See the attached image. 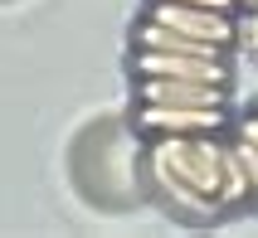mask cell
<instances>
[{
    "mask_svg": "<svg viewBox=\"0 0 258 238\" xmlns=\"http://www.w3.org/2000/svg\"><path fill=\"white\" fill-rule=\"evenodd\" d=\"M224 151H229V141H219V131H205V136H151V151H146L151 185L175 209L205 219V214L224 209L219 204Z\"/></svg>",
    "mask_w": 258,
    "mask_h": 238,
    "instance_id": "1",
    "label": "cell"
},
{
    "mask_svg": "<svg viewBox=\"0 0 258 238\" xmlns=\"http://www.w3.org/2000/svg\"><path fill=\"white\" fill-rule=\"evenodd\" d=\"M146 20H156L175 34H190V39L219 44V49L239 44V15H224V10H205V5H185V0H151Z\"/></svg>",
    "mask_w": 258,
    "mask_h": 238,
    "instance_id": "2",
    "label": "cell"
},
{
    "mask_svg": "<svg viewBox=\"0 0 258 238\" xmlns=\"http://www.w3.org/2000/svg\"><path fill=\"white\" fill-rule=\"evenodd\" d=\"M132 73L146 78H205V83H229V58L224 54H180V49H137Z\"/></svg>",
    "mask_w": 258,
    "mask_h": 238,
    "instance_id": "3",
    "label": "cell"
},
{
    "mask_svg": "<svg viewBox=\"0 0 258 238\" xmlns=\"http://www.w3.org/2000/svg\"><path fill=\"white\" fill-rule=\"evenodd\" d=\"M137 126L146 136H205V131H224V107H161V102H142Z\"/></svg>",
    "mask_w": 258,
    "mask_h": 238,
    "instance_id": "4",
    "label": "cell"
},
{
    "mask_svg": "<svg viewBox=\"0 0 258 238\" xmlns=\"http://www.w3.org/2000/svg\"><path fill=\"white\" fill-rule=\"evenodd\" d=\"M224 88H229V83L156 78V73H146V78H137V98H142V102H161V107H224Z\"/></svg>",
    "mask_w": 258,
    "mask_h": 238,
    "instance_id": "5",
    "label": "cell"
},
{
    "mask_svg": "<svg viewBox=\"0 0 258 238\" xmlns=\"http://www.w3.org/2000/svg\"><path fill=\"white\" fill-rule=\"evenodd\" d=\"M244 199H253V185H248L244 155H239V146H234V136H229V151H224V190H219V204H224V209H234V204H244Z\"/></svg>",
    "mask_w": 258,
    "mask_h": 238,
    "instance_id": "6",
    "label": "cell"
},
{
    "mask_svg": "<svg viewBox=\"0 0 258 238\" xmlns=\"http://www.w3.org/2000/svg\"><path fill=\"white\" fill-rule=\"evenodd\" d=\"M234 146H239V155H244V170H248V185H253V199H258V141H248L244 131L234 136Z\"/></svg>",
    "mask_w": 258,
    "mask_h": 238,
    "instance_id": "7",
    "label": "cell"
},
{
    "mask_svg": "<svg viewBox=\"0 0 258 238\" xmlns=\"http://www.w3.org/2000/svg\"><path fill=\"white\" fill-rule=\"evenodd\" d=\"M239 44L258 54V0H253V10H239Z\"/></svg>",
    "mask_w": 258,
    "mask_h": 238,
    "instance_id": "8",
    "label": "cell"
},
{
    "mask_svg": "<svg viewBox=\"0 0 258 238\" xmlns=\"http://www.w3.org/2000/svg\"><path fill=\"white\" fill-rule=\"evenodd\" d=\"M185 5H205V10H224V15H239V10H244L239 0H185Z\"/></svg>",
    "mask_w": 258,
    "mask_h": 238,
    "instance_id": "9",
    "label": "cell"
},
{
    "mask_svg": "<svg viewBox=\"0 0 258 238\" xmlns=\"http://www.w3.org/2000/svg\"><path fill=\"white\" fill-rule=\"evenodd\" d=\"M239 131H244L248 141H258V112H253V117H244V122H239Z\"/></svg>",
    "mask_w": 258,
    "mask_h": 238,
    "instance_id": "10",
    "label": "cell"
}]
</instances>
